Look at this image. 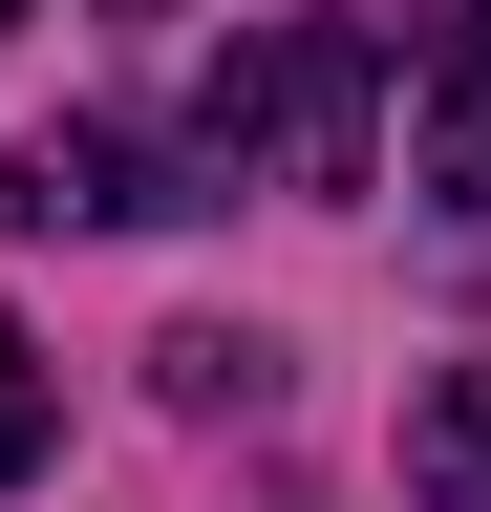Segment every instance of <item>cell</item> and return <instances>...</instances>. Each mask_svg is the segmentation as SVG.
Wrapping results in <instances>:
<instances>
[{
  "label": "cell",
  "instance_id": "obj_2",
  "mask_svg": "<svg viewBox=\"0 0 491 512\" xmlns=\"http://www.w3.org/2000/svg\"><path fill=\"white\" fill-rule=\"evenodd\" d=\"M427 192H449V214H491V0H427Z\"/></svg>",
  "mask_w": 491,
  "mask_h": 512
},
{
  "label": "cell",
  "instance_id": "obj_6",
  "mask_svg": "<svg viewBox=\"0 0 491 512\" xmlns=\"http://www.w3.org/2000/svg\"><path fill=\"white\" fill-rule=\"evenodd\" d=\"M43 470V363H22V320H0V491Z\"/></svg>",
  "mask_w": 491,
  "mask_h": 512
},
{
  "label": "cell",
  "instance_id": "obj_5",
  "mask_svg": "<svg viewBox=\"0 0 491 512\" xmlns=\"http://www.w3.org/2000/svg\"><path fill=\"white\" fill-rule=\"evenodd\" d=\"M171 363V406H257V384H278V342H235V320H193V342H150Z\"/></svg>",
  "mask_w": 491,
  "mask_h": 512
},
{
  "label": "cell",
  "instance_id": "obj_7",
  "mask_svg": "<svg viewBox=\"0 0 491 512\" xmlns=\"http://www.w3.org/2000/svg\"><path fill=\"white\" fill-rule=\"evenodd\" d=\"M0 22H22V0H0Z\"/></svg>",
  "mask_w": 491,
  "mask_h": 512
},
{
  "label": "cell",
  "instance_id": "obj_4",
  "mask_svg": "<svg viewBox=\"0 0 491 512\" xmlns=\"http://www.w3.org/2000/svg\"><path fill=\"white\" fill-rule=\"evenodd\" d=\"M406 491H427V512H491V363H449V384L406 406Z\"/></svg>",
  "mask_w": 491,
  "mask_h": 512
},
{
  "label": "cell",
  "instance_id": "obj_1",
  "mask_svg": "<svg viewBox=\"0 0 491 512\" xmlns=\"http://www.w3.org/2000/svg\"><path fill=\"white\" fill-rule=\"evenodd\" d=\"M363 171H385V22H342V0L235 22L214 86H193V192H299V214H342Z\"/></svg>",
  "mask_w": 491,
  "mask_h": 512
},
{
  "label": "cell",
  "instance_id": "obj_8",
  "mask_svg": "<svg viewBox=\"0 0 491 512\" xmlns=\"http://www.w3.org/2000/svg\"><path fill=\"white\" fill-rule=\"evenodd\" d=\"M129 22H150V0H129Z\"/></svg>",
  "mask_w": 491,
  "mask_h": 512
},
{
  "label": "cell",
  "instance_id": "obj_3",
  "mask_svg": "<svg viewBox=\"0 0 491 512\" xmlns=\"http://www.w3.org/2000/svg\"><path fill=\"white\" fill-rule=\"evenodd\" d=\"M0 214H43V235H129V214H171V192H150V150H129V128H43Z\"/></svg>",
  "mask_w": 491,
  "mask_h": 512
}]
</instances>
